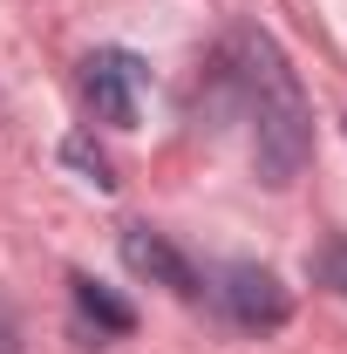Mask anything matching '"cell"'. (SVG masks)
<instances>
[{"label":"cell","mask_w":347,"mask_h":354,"mask_svg":"<svg viewBox=\"0 0 347 354\" xmlns=\"http://www.w3.org/2000/svg\"><path fill=\"white\" fill-rule=\"evenodd\" d=\"M313 279H320L327 293H341V300H347V239H327V245L313 252Z\"/></svg>","instance_id":"obj_6"},{"label":"cell","mask_w":347,"mask_h":354,"mask_svg":"<svg viewBox=\"0 0 347 354\" xmlns=\"http://www.w3.org/2000/svg\"><path fill=\"white\" fill-rule=\"evenodd\" d=\"M62 157H68V164H82V171H88V184H95V191H109V184H116V177H109V164H102V157L88 150L82 136H68V150H62Z\"/></svg>","instance_id":"obj_7"},{"label":"cell","mask_w":347,"mask_h":354,"mask_svg":"<svg viewBox=\"0 0 347 354\" xmlns=\"http://www.w3.org/2000/svg\"><path fill=\"white\" fill-rule=\"evenodd\" d=\"M0 354H21V313L0 300Z\"/></svg>","instance_id":"obj_8"},{"label":"cell","mask_w":347,"mask_h":354,"mask_svg":"<svg viewBox=\"0 0 347 354\" xmlns=\"http://www.w3.org/2000/svg\"><path fill=\"white\" fill-rule=\"evenodd\" d=\"M143 62H136L130 48H95L82 62V102L95 109V123H116V130H130L136 109H143Z\"/></svg>","instance_id":"obj_3"},{"label":"cell","mask_w":347,"mask_h":354,"mask_svg":"<svg viewBox=\"0 0 347 354\" xmlns=\"http://www.w3.org/2000/svg\"><path fill=\"white\" fill-rule=\"evenodd\" d=\"M212 300L225 307V320L245 327V334H272V327L293 320V293L279 286V272H272V266H252V259L225 266L212 279Z\"/></svg>","instance_id":"obj_2"},{"label":"cell","mask_w":347,"mask_h":354,"mask_svg":"<svg viewBox=\"0 0 347 354\" xmlns=\"http://www.w3.org/2000/svg\"><path fill=\"white\" fill-rule=\"evenodd\" d=\"M68 286H75V313H82V320L95 327V334H130V327H136V313L123 307V300H116L109 286H95L88 272H75Z\"/></svg>","instance_id":"obj_5"},{"label":"cell","mask_w":347,"mask_h":354,"mask_svg":"<svg viewBox=\"0 0 347 354\" xmlns=\"http://www.w3.org/2000/svg\"><path fill=\"white\" fill-rule=\"evenodd\" d=\"M218 75H225V95L245 116L259 177L293 184L306 171V157H313V109H306V88L293 75V62L279 55V41L265 28H232L225 55H218Z\"/></svg>","instance_id":"obj_1"},{"label":"cell","mask_w":347,"mask_h":354,"mask_svg":"<svg viewBox=\"0 0 347 354\" xmlns=\"http://www.w3.org/2000/svg\"><path fill=\"white\" fill-rule=\"evenodd\" d=\"M123 266H130L136 279H150V286H171L177 300H198V293H205L198 266L184 259L164 232H150V225H130V232H123Z\"/></svg>","instance_id":"obj_4"}]
</instances>
